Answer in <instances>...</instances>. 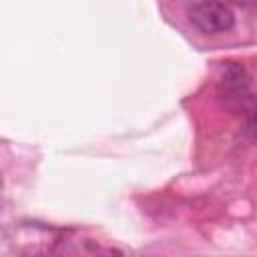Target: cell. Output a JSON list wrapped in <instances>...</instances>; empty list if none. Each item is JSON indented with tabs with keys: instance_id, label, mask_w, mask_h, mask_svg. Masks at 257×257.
Here are the masks:
<instances>
[{
	"instance_id": "obj_1",
	"label": "cell",
	"mask_w": 257,
	"mask_h": 257,
	"mask_svg": "<svg viewBox=\"0 0 257 257\" xmlns=\"http://www.w3.org/2000/svg\"><path fill=\"white\" fill-rule=\"evenodd\" d=\"M187 16L205 34H223L235 26V12L223 2H195L187 8Z\"/></svg>"
},
{
	"instance_id": "obj_2",
	"label": "cell",
	"mask_w": 257,
	"mask_h": 257,
	"mask_svg": "<svg viewBox=\"0 0 257 257\" xmlns=\"http://www.w3.org/2000/svg\"><path fill=\"white\" fill-rule=\"evenodd\" d=\"M223 84L233 92H243L247 88V84H249L245 68L239 66V64H229L225 68V72H223Z\"/></svg>"
}]
</instances>
